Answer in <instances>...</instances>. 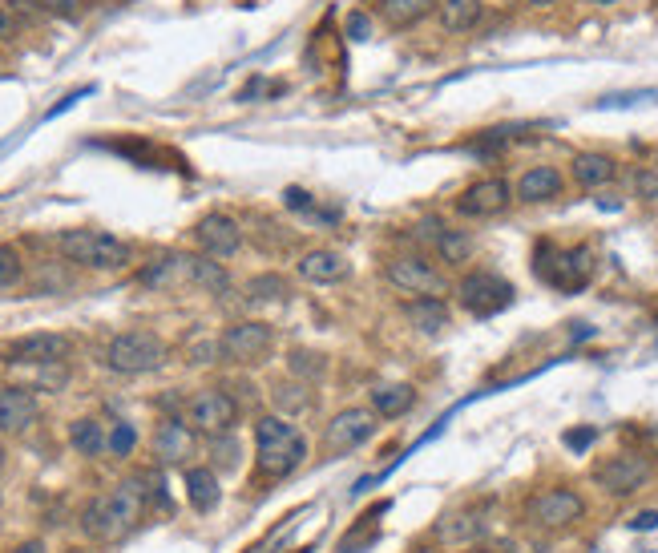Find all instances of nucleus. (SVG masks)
Segmentation results:
<instances>
[{"label":"nucleus","instance_id":"1","mask_svg":"<svg viewBox=\"0 0 658 553\" xmlns=\"http://www.w3.org/2000/svg\"><path fill=\"white\" fill-rule=\"evenodd\" d=\"M146 505H150V489H146V477H130L122 481L118 489H109L101 497H93L85 509H81V533L89 541H122L126 533H134L146 517Z\"/></svg>","mask_w":658,"mask_h":553},{"label":"nucleus","instance_id":"2","mask_svg":"<svg viewBox=\"0 0 658 553\" xmlns=\"http://www.w3.org/2000/svg\"><path fill=\"white\" fill-rule=\"evenodd\" d=\"M303 461H307V440L291 420H283V416L255 420V465L263 477H271V481L291 477Z\"/></svg>","mask_w":658,"mask_h":553},{"label":"nucleus","instance_id":"3","mask_svg":"<svg viewBox=\"0 0 658 553\" xmlns=\"http://www.w3.org/2000/svg\"><path fill=\"white\" fill-rule=\"evenodd\" d=\"M57 251H61L69 263L89 267V271H122V267H130V259H134V251H130L126 239L105 235V231H85V227L61 231V235H57Z\"/></svg>","mask_w":658,"mask_h":553},{"label":"nucleus","instance_id":"4","mask_svg":"<svg viewBox=\"0 0 658 553\" xmlns=\"http://www.w3.org/2000/svg\"><path fill=\"white\" fill-rule=\"evenodd\" d=\"M166 364V344L154 336V331H118L114 340L105 344V368L109 372H122V376H146L158 372Z\"/></svg>","mask_w":658,"mask_h":553},{"label":"nucleus","instance_id":"5","mask_svg":"<svg viewBox=\"0 0 658 553\" xmlns=\"http://www.w3.org/2000/svg\"><path fill=\"white\" fill-rule=\"evenodd\" d=\"M533 271L558 291H582L594 275V255H590V247H550V243H541Z\"/></svg>","mask_w":658,"mask_h":553},{"label":"nucleus","instance_id":"6","mask_svg":"<svg viewBox=\"0 0 658 553\" xmlns=\"http://www.w3.org/2000/svg\"><path fill=\"white\" fill-rule=\"evenodd\" d=\"M380 416L372 408H344L332 416V424L323 428V457H344L376 436Z\"/></svg>","mask_w":658,"mask_h":553},{"label":"nucleus","instance_id":"7","mask_svg":"<svg viewBox=\"0 0 658 553\" xmlns=\"http://www.w3.org/2000/svg\"><path fill=\"white\" fill-rule=\"evenodd\" d=\"M223 360H235V364H263L267 352L275 348V327L263 323V319H239L223 331Z\"/></svg>","mask_w":658,"mask_h":553},{"label":"nucleus","instance_id":"8","mask_svg":"<svg viewBox=\"0 0 658 553\" xmlns=\"http://www.w3.org/2000/svg\"><path fill=\"white\" fill-rule=\"evenodd\" d=\"M457 295H461V307L477 319H489L497 311H505L513 303V283L493 275V271H473L457 283Z\"/></svg>","mask_w":658,"mask_h":553},{"label":"nucleus","instance_id":"9","mask_svg":"<svg viewBox=\"0 0 658 553\" xmlns=\"http://www.w3.org/2000/svg\"><path fill=\"white\" fill-rule=\"evenodd\" d=\"M239 420V404L231 392L223 388H202L186 400V424L206 432V436H218V432H231V424Z\"/></svg>","mask_w":658,"mask_h":553},{"label":"nucleus","instance_id":"10","mask_svg":"<svg viewBox=\"0 0 658 553\" xmlns=\"http://www.w3.org/2000/svg\"><path fill=\"white\" fill-rule=\"evenodd\" d=\"M388 283L408 291V295H428V299H445L449 279L436 271L424 255H396L388 259Z\"/></svg>","mask_w":658,"mask_h":553},{"label":"nucleus","instance_id":"11","mask_svg":"<svg viewBox=\"0 0 658 553\" xmlns=\"http://www.w3.org/2000/svg\"><path fill=\"white\" fill-rule=\"evenodd\" d=\"M73 352V340L61 336V331H33V336H21L5 348L9 364H33V368H49V364H65Z\"/></svg>","mask_w":658,"mask_h":553},{"label":"nucleus","instance_id":"12","mask_svg":"<svg viewBox=\"0 0 658 553\" xmlns=\"http://www.w3.org/2000/svg\"><path fill=\"white\" fill-rule=\"evenodd\" d=\"M582 513H586V501L574 489H545L529 501V521L541 525V529H566Z\"/></svg>","mask_w":658,"mask_h":553},{"label":"nucleus","instance_id":"13","mask_svg":"<svg viewBox=\"0 0 658 553\" xmlns=\"http://www.w3.org/2000/svg\"><path fill=\"white\" fill-rule=\"evenodd\" d=\"M594 481H598L606 493H614V497H630V493H638V489L650 481V461L638 457V453H618V457H610L606 465H598Z\"/></svg>","mask_w":658,"mask_h":553},{"label":"nucleus","instance_id":"14","mask_svg":"<svg viewBox=\"0 0 658 553\" xmlns=\"http://www.w3.org/2000/svg\"><path fill=\"white\" fill-rule=\"evenodd\" d=\"M194 239L202 247L206 259H231L239 247H243V231L231 214H206L198 218V227H194Z\"/></svg>","mask_w":658,"mask_h":553},{"label":"nucleus","instance_id":"15","mask_svg":"<svg viewBox=\"0 0 658 553\" xmlns=\"http://www.w3.org/2000/svg\"><path fill=\"white\" fill-rule=\"evenodd\" d=\"M509 198H513V190H509L505 178H485V182H473L469 190H461L457 210L465 218H493L509 206Z\"/></svg>","mask_w":658,"mask_h":553},{"label":"nucleus","instance_id":"16","mask_svg":"<svg viewBox=\"0 0 658 553\" xmlns=\"http://www.w3.org/2000/svg\"><path fill=\"white\" fill-rule=\"evenodd\" d=\"M41 416V404L29 388H0V432H25Z\"/></svg>","mask_w":658,"mask_h":553},{"label":"nucleus","instance_id":"17","mask_svg":"<svg viewBox=\"0 0 658 553\" xmlns=\"http://www.w3.org/2000/svg\"><path fill=\"white\" fill-rule=\"evenodd\" d=\"M194 283V255H162L142 271V287L150 291H174Z\"/></svg>","mask_w":658,"mask_h":553},{"label":"nucleus","instance_id":"18","mask_svg":"<svg viewBox=\"0 0 658 553\" xmlns=\"http://www.w3.org/2000/svg\"><path fill=\"white\" fill-rule=\"evenodd\" d=\"M299 275L307 283H344L352 275V263L340 255V251H327V247H315L299 259Z\"/></svg>","mask_w":658,"mask_h":553},{"label":"nucleus","instance_id":"19","mask_svg":"<svg viewBox=\"0 0 658 553\" xmlns=\"http://www.w3.org/2000/svg\"><path fill=\"white\" fill-rule=\"evenodd\" d=\"M420 239L428 247H436V255H441L445 263H465L473 255V239L461 235V231H449L445 223H436V218H424L420 223Z\"/></svg>","mask_w":658,"mask_h":553},{"label":"nucleus","instance_id":"20","mask_svg":"<svg viewBox=\"0 0 658 553\" xmlns=\"http://www.w3.org/2000/svg\"><path fill=\"white\" fill-rule=\"evenodd\" d=\"M190 445H194L190 424H182V420H162L158 424V432H154V457L162 465H178L182 457H190Z\"/></svg>","mask_w":658,"mask_h":553},{"label":"nucleus","instance_id":"21","mask_svg":"<svg viewBox=\"0 0 658 553\" xmlns=\"http://www.w3.org/2000/svg\"><path fill=\"white\" fill-rule=\"evenodd\" d=\"M404 315L416 331H424V336H436V331H445L449 327V303L445 299H428V295H416L404 303Z\"/></svg>","mask_w":658,"mask_h":553},{"label":"nucleus","instance_id":"22","mask_svg":"<svg viewBox=\"0 0 658 553\" xmlns=\"http://www.w3.org/2000/svg\"><path fill=\"white\" fill-rule=\"evenodd\" d=\"M562 194V174L554 166H529L517 178V198L521 202H550Z\"/></svg>","mask_w":658,"mask_h":553},{"label":"nucleus","instance_id":"23","mask_svg":"<svg viewBox=\"0 0 658 553\" xmlns=\"http://www.w3.org/2000/svg\"><path fill=\"white\" fill-rule=\"evenodd\" d=\"M186 497L198 513H210L218 505V497H223V489H218V473L198 465V469H186Z\"/></svg>","mask_w":658,"mask_h":553},{"label":"nucleus","instance_id":"24","mask_svg":"<svg viewBox=\"0 0 658 553\" xmlns=\"http://www.w3.org/2000/svg\"><path fill=\"white\" fill-rule=\"evenodd\" d=\"M412 404H416V388H412V384H380V388L372 392V412H376L380 420H396V416H404Z\"/></svg>","mask_w":658,"mask_h":553},{"label":"nucleus","instance_id":"25","mask_svg":"<svg viewBox=\"0 0 658 553\" xmlns=\"http://www.w3.org/2000/svg\"><path fill=\"white\" fill-rule=\"evenodd\" d=\"M69 445H73L77 457H101L109 449V436L93 416H81V420L69 424Z\"/></svg>","mask_w":658,"mask_h":553},{"label":"nucleus","instance_id":"26","mask_svg":"<svg viewBox=\"0 0 658 553\" xmlns=\"http://www.w3.org/2000/svg\"><path fill=\"white\" fill-rule=\"evenodd\" d=\"M570 170H574V182L586 190H598V186L614 182V174H618L614 158H606V154H578Z\"/></svg>","mask_w":658,"mask_h":553},{"label":"nucleus","instance_id":"27","mask_svg":"<svg viewBox=\"0 0 658 553\" xmlns=\"http://www.w3.org/2000/svg\"><path fill=\"white\" fill-rule=\"evenodd\" d=\"M436 9V0H380V17L392 29H408L416 21H424Z\"/></svg>","mask_w":658,"mask_h":553},{"label":"nucleus","instance_id":"28","mask_svg":"<svg viewBox=\"0 0 658 553\" xmlns=\"http://www.w3.org/2000/svg\"><path fill=\"white\" fill-rule=\"evenodd\" d=\"M481 0H441V25L449 33H469L481 21Z\"/></svg>","mask_w":658,"mask_h":553},{"label":"nucleus","instance_id":"29","mask_svg":"<svg viewBox=\"0 0 658 553\" xmlns=\"http://www.w3.org/2000/svg\"><path fill=\"white\" fill-rule=\"evenodd\" d=\"M271 400H275V408H279L283 416H303V412H311V404H315V396H311V384H303V380H291V384H275Z\"/></svg>","mask_w":658,"mask_h":553},{"label":"nucleus","instance_id":"30","mask_svg":"<svg viewBox=\"0 0 658 553\" xmlns=\"http://www.w3.org/2000/svg\"><path fill=\"white\" fill-rule=\"evenodd\" d=\"M194 287L210 291V295H227L231 279L223 271V263H214V259H194Z\"/></svg>","mask_w":658,"mask_h":553},{"label":"nucleus","instance_id":"31","mask_svg":"<svg viewBox=\"0 0 658 553\" xmlns=\"http://www.w3.org/2000/svg\"><path fill=\"white\" fill-rule=\"evenodd\" d=\"M287 295H291V287H287L283 275H255V279L247 283V299H251V303H279V299H287Z\"/></svg>","mask_w":658,"mask_h":553},{"label":"nucleus","instance_id":"32","mask_svg":"<svg viewBox=\"0 0 658 553\" xmlns=\"http://www.w3.org/2000/svg\"><path fill=\"white\" fill-rule=\"evenodd\" d=\"M287 368H291V376H295V380H303V384H311V380H323V372H327V360H323L319 352H307V348H295V352L287 356Z\"/></svg>","mask_w":658,"mask_h":553},{"label":"nucleus","instance_id":"33","mask_svg":"<svg viewBox=\"0 0 658 553\" xmlns=\"http://www.w3.org/2000/svg\"><path fill=\"white\" fill-rule=\"evenodd\" d=\"M436 533H441L445 541H473L481 533V521L469 517V513H461V517H449L445 525H436Z\"/></svg>","mask_w":658,"mask_h":553},{"label":"nucleus","instance_id":"34","mask_svg":"<svg viewBox=\"0 0 658 553\" xmlns=\"http://www.w3.org/2000/svg\"><path fill=\"white\" fill-rule=\"evenodd\" d=\"M210 457L218 461V469H235L239 465V440L231 432L210 436Z\"/></svg>","mask_w":658,"mask_h":553},{"label":"nucleus","instance_id":"35","mask_svg":"<svg viewBox=\"0 0 658 553\" xmlns=\"http://www.w3.org/2000/svg\"><path fill=\"white\" fill-rule=\"evenodd\" d=\"M134 445H138V428L134 424L118 420L114 428H109V453H114V457H130Z\"/></svg>","mask_w":658,"mask_h":553},{"label":"nucleus","instance_id":"36","mask_svg":"<svg viewBox=\"0 0 658 553\" xmlns=\"http://www.w3.org/2000/svg\"><path fill=\"white\" fill-rule=\"evenodd\" d=\"M21 275H25V263H21L17 247H0V287L21 283Z\"/></svg>","mask_w":658,"mask_h":553},{"label":"nucleus","instance_id":"37","mask_svg":"<svg viewBox=\"0 0 658 553\" xmlns=\"http://www.w3.org/2000/svg\"><path fill=\"white\" fill-rule=\"evenodd\" d=\"M283 206H287V210H299V214H307V218L319 214L315 198H311L307 190H299V186H287V190H283Z\"/></svg>","mask_w":658,"mask_h":553},{"label":"nucleus","instance_id":"38","mask_svg":"<svg viewBox=\"0 0 658 553\" xmlns=\"http://www.w3.org/2000/svg\"><path fill=\"white\" fill-rule=\"evenodd\" d=\"M562 440H566V449L582 453V449H590L594 440H598V428H590V424H586V428H570V432H566Z\"/></svg>","mask_w":658,"mask_h":553},{"label":"nucleus","instance_id":"39","mask_svg":"<svg viewBox=\"0 0 658 553\" xmlns=\"http://www.w3.org/2000/svg\"><path fill=\"white\" fill-rule=\"evenodd\" d=\"M650 97H658L654 89H638V93H610V97H602L598 105L602 109H614V105H634V101H650Z\"/></svg>","mask_w":658,"mask_h":553},{"label":"nucleus","instance_id":"40","mask_svg":"<svg viewBox=\"0 0 658 553\" xmlns=\"http://www.w3.org/2000/svg\"><path fill=\"white\" fill-rule=\"evenodd\" d=\"M89 93H93V85H85V89H73V93H65V97H61V101H57V105L49 109V114H45V122H53V118H61V114H65V109H73V105H77L81 97H89Z\"/></svg>","mask_w":658,"mask_h":553},{"label":"nucleus","instance_id":"41","mask_svg":"<svg viewBox=\"0 0 658 553\" xmlns=\"http://www.w3.org/2000/svg\"><path fill=\"white\" fill-rule=\"evenodd\" d=\"M77 5H81V0H41V13H53V17H77Z\"/></svg>","mask_w":658,"mask_h":553},{"label":"nucleus","instance_id":"42","mask_svg":"<svg viewBox=\"0 0 658 553\" xmlns=\"http://www.w3.org/2000/svg\"><path fill=\"white\" fill-rule=\"evenodd\" d=\"M634 186H638V194H642V198H654V194H658V174L638 170V174H634Z\"/></svg>","mask_w":658,"mask_h":553},{"label":"nucleus","instance_id":"43","mask_svg":"<svg viewBox=\"0 0 658 553\" xmlns=\"http://www.w3.org/2000/svg\"><path fill=\"white\" fill-rule=\"evenodd\" d=\"M17 33V17H13V9L0 0V41H9Z\"/></svg>","mask_w":658,"mask_h":553},{"label":"nucleus","instance_id":"44","mask_svg":"<svg viewBox=\"0 0 658 553\" xmlns=\"http://www.w3.org/2000/svg\"><path fill=\"white\" fill-rule=\"evenodd\" d=\"M630 529H638V533H646V529H658V513H654V509H646V513H638V517L630 521Z\"/></svg>","mask_w":658,"mask_h":553},{"label":"nucleus","instance_id":"45","mask_svg":"<svg viewBox=\"0 0 658 553\" xmlns=\"http://www.w3.org/2000/svg\"><path fill=\"white\" fill-rule=\"evenodd\" d=\"M348 33H352L356 41H364V37H368V17H364V13H356V17H348Z\"/></svg>","mask_w":658,"mask_h":553},{"label":"nucleus","instance_id":"46","mask_svg":"<svg viewBox=\"0 0 658 553\" xmlns=\"http://www.w3.org/2000/svg\"><path fill=\"white\" fill-rule=\"evenodd\" d=\"M13 553H49V549H45V541H41V537H29V541H21Z\"/></svg>","mask_w":658,"mask_h":553},{"label":"nucleus","instance_id":"47","mask_svg":"<svg viewBox=\"0 0 658 553\" xmlns=\"http://www.w3.org/2000/svg\"><path fill=\"white\" fill-rule=\"evenodd\" d=\"M412 553H441V549H432V545H416Z\"/></svg>","mask_w":658,"mask_h":553},{"label":"nucleus","instance_id":"48","mask_svg":"<svg viewBox=\"0 0 658 553\" xmlns=\"http://www.w3.org/2000/svg\"><path fill=\"white\" fill-rule=\"evenodd\" d=\"M650 445H654V449H658V424H654V428H650Z\"/></svg>","mask_w":658,"mask_h":553},{"label":"nucleus","instance_id":"49","mask_svg":"<svg viewBox=\"0 0 658 553\" xmlns=\"http://www.w3.org/2000/svg\"><path fill=\"white\" fill-rule=\"evenodd\" d=\"M529 5H537V9H545V5H554V0H529Z\"/></svg>","mask_w":658,"mask_h":553},{"label":"nucleus","instance_id":"50","mask_svg":"<svg viewBox=\"0 0 658 553\" xmlns=\"http://www.w3.org/2000/svg\"><path fill=\"white\" fill-rule=\"evenodd\" d=\"M594 5H618V0H594Z\"/></svg>","mask_w":658,"mask_h":553},{"label":"nucleus","instance_id":"51","mask_svg":"<svg viewBox=\"0 0 658 553\" xmlns=\"http://www.w3.org/2000/svg\"><path fill=\"white\" fill-rule=\"evenodd\" d=\"M65 553H85V549H65Z\"/></svg>","mask_w":658,"mask_h":553}]
</instances>
